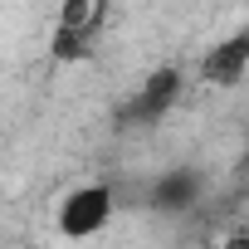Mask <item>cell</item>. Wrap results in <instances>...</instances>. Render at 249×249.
Instances as JSON below:
<instances>
[{"label": "cell", "mask_w": 249, "mask_h": 249, "mask_svg": "<svg viewBox=\"0 0 249 249\" xmlns=\"http://www.w3.org/2000/svg\"><path fill=\"white\" fill-rule=\"evenodd\" d=\"M98 35H103L98 0H64L59 20H54V35H49V59L54 64H83V59H93Z\"/></svg>", "instance_id": "6da1fadb"}, {"label": "cell", "mask_w": 249, "mask_h": 249, "mask_svg": "<svg viewBox=\"0 0 249 249\" xmlns=\"http://www.w3.org/2000/svg\"><path fill=\"white\" fill-rule=\"evenodd\" d=\"M112 215H117V191L107 181H83L59 200V234L64 239H93L98 230H107Z\"/></svg>", "instance_id": "7a4b0ae2"}, {"label": "cell", "mask_w": 249, "mask_h": 249, "mask_svg": "<svg viewBox=\"0 0 249 249\" xmlns=\"http://www.w3.org/2000/svg\"><path fill=\"white\" fill-rule=\"evenodd\" d=\"M181 93H186V73L176 69V64H161V69H152L147 73V83L122 103V122H137V127H147V122H161L176 103H181Z\"/></svg>", "instance_id": "3957f363"}, {"label": "cell", "mask_w": 249, "mask_h": 249, "mask_svg": "<svg viewBox=\"0 0 249 249\" xmlns=\"http://www.w3.org/2000/svg\"><path fill=\"white\" fill-rule=\"evenodd\" d=\"M200 78L210 88H239L249 78V20L200 54Z\"/></svg>", "instance_id": "277c9868"}, {"label": "cell", "mask_w": 249, "mask_h": 249, "mask_svg": "<svg viewBox=\"0 0 249 249\" xmlns=\"http://www.w3.org/2000/svg\"><path fill=\"white\" fill-rule=\"evenodd\" d=\"M200 196H205V176H200L196 166H171V171H161V176L152 181L147 205L161 210V215H186V210L200 205Z\"/></svg>", "instance_id": "5b68a950"}, {"label": "cell", "mask_w": 249, "mask_h": 249, "mask_svg": "<svg viewBox=\"0 0 249 249\" xmlns=\"http://www.w3.org/2000/svg\"><path fill=\"white\" fill-rule=\"evenodd\" d=\"M220 249H249V220L230 225V230H225V244H220Z\"/></svg>", "instance_id": "8992f818"}]
</instances>
